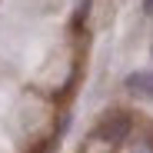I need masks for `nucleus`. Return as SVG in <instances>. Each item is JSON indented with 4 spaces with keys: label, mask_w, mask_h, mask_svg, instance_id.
<instances>
[{
    "label": "nucleus",
    "mask_w": 153,
    "mask_h": 153,
    "mask_svg": "<svg viewBox=\"0 0 153 153\" xmlns=\"http://www.w3.org/2000/svg\"><path fill=\"white\" fill-rule=\"evenodd\" d=\"M143 13H146V17H153V0H143Z\"/></svg>",
    "instance_id": "obj_3"
},
{
    "label": "nucleus",
    "mask_w": 153,
    "mask_h": 153,
    "mask_svg": "<svg viewBox=\"0 0 153 153\" xmlns=\"http://www.w3.org/2000/svg\"><path fill=\"white\" fill-rule=\"evenodd\" d=\"M123 83H126V90H130L137 100H146V103H153V73H150V70H133Z\"/></svg>",
    "instance_id": "obj_2"
},
{
    "label": "nucleus",
    "mask_w": 153,
    "mask_h": 153,
    "mask_svg": "<svg viewBox=\"0 0 153 153\" xmlns=\"http://www.w3.org/2000/svg\"><path fill=\"white\" fill-rule=\"evenodd\" d=\"M100 140H107V143H120L123 137H130V117L126 113H113L107 117L103 123H100Z\"/></svg>",
    "instance_id": "obj_1"
}]
</instances>
